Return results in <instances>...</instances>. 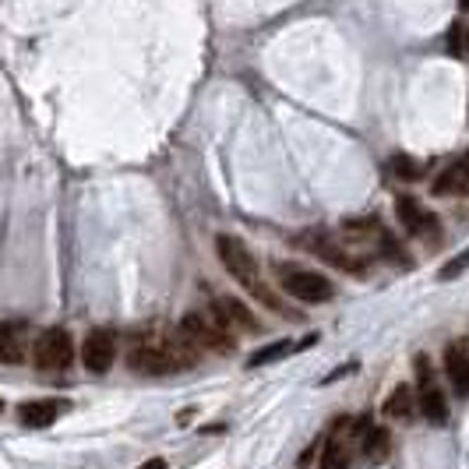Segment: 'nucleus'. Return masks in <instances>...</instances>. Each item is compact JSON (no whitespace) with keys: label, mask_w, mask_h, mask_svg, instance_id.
I'll return each mask as SVG.
<instances>
[{"label":"nucleus","mask_w":469,"mask_h":469,"mask_svg":"<svg viewBox=\"0 0 469 469\" xmlns=\"http://www.w3.org/2000/svg\"><path fill=\"white\" fill-rule=\"evenodd\" d=\"M82 360H85V368L95 371V375L109 371L113 360H117V336L109 328H93L85 336V343H82Z\"/></svg>","instance_id":"nucleus-6"},{"label":"nucleus","mask_w":469,"mask_h":469,"mask_svg":"<svg viewBox=\"0 0 469 469\" xmlns=\"http://www.w3.org/2000/svg\"><path fill=\"white\" fill-rule=\"evenodd\" d=\"M64 409H68V402H57V399H32V402H21V406H18V420H21L25 427H50Z\"/></svg>","instance_id":"nucleus-9"},{"label":"nucleus","mask_w":469,"mask_h":469,"mask_svg":"<svg viewBox=\"0 0 469 469\" xmlns=\"http://www.w3.org/2000/svg\"><path fill=\"white\" fill-rule=\"evenodd\" d=\"M445 375L452 381L456 395H469V346L452 343L445 350Z\"/></svg>","instance_id":"nucleus-10"},{"label":"nucleus","mask_w":469,"mask_h":469,"mask_svg":"<svg viewBox=\"0 0 469 469\" xmlns=\"http://www.w3.org/2000/svg\"><path fill=\"white\" fill-rule=\"evenodd\" d=\"M300 240H303L321 262H328V265H336V269H343V272H364V262H360V258H350V255H346L339 244H332L321 230H311V233H303Z\"/></svg>","instance_id":"nucleus-7"},{"label":"nucleus","mask_w":469,"mask_h":469,"mask_svg":"<svg viewBox=\"0 0 469 469\" xmlns=\"http://www.w3.org/2000/svg\"><path fill=\"white\" fill-rule=\"evenodd\" d=\"M388 445H392V441H388V431H384V427H371L368 438H364V452H368L371 463H381V459L388 456Z\"/></svg>","instance_id":"nucleus-16"},{"label":"nucleus","mask_w":469,"mask_h":469,"mask_svg":"<svg viewBox=\"0 0 469 469\" xmlns=\"http://www.w3.org/2000/svg\"><path fill=\"white\" fill-rule=\"evenodd\" d=\"M181 332L188 336L198 350H215V353H230L237 343L233 336L212 318V311H190L188 318L181 321Z\"/></svg>","instance_id":"nucleus-2"},{"label":"nucleus","mask_w":469,"mask_h":469,"mask_svg":"<svg viewBox=\"0 0 469 469\" xmlns=\"http://www.w3.org/2000/svg\"><path fill=\"white\" fill-rule=\"evenodd\" d=\"M215 251H219V262L226 265V272L233 276L237 282H244L262 303H269V307H276L282 311L279 303H276V296L262 286V272H258V262H255V255L247 251V244L244 240H237V237H230V233H219L215 237Z\"/></svg>","instance_id":"nucleus-1"},{"label":"nucleus","mask_w":469,"mask_h":469,"mask_svg":"<svg viewBox=\"0 0 469 469\" xmlns=\"http://www.w3.org/2000/svg\"><path fill=\"white\" fill-rule=\"evenodd\" d=\"M138 469H166V459H149V463H142Z\"/></svg>","instance_id":"nucleus-20"},{"label":"nucleus","mask_w":469,"mask_h":469,"mask_svg":"<svg viewBox=\"0 0 469 469\" xmlns=\"http://www.w3.org/2000/svg\"><path fill=\"white\" fill-rule=\"evenodd\" d=\"M212 318L226 328V332H233V328H247V332H255L258 328V321H255V314L240 303V300H233V296H222V300H215L212 303Z\"/></svg>","instance_id":"nucleus-8"},{"label":"nucleus","mask_w":469,"mask_h":469,"mask_svg":"<svg viewBox=\"0 0 469 469\" xmlns=\"http://www.w3.org/2000/svg\"><path fill=\"white\" fill-rule=\"evenodd\" d=\"M286 353H293V343H272V346H262L258 353H251L247 368H265V364H276Z\"/></svg>","instance_id":"nucleus-17"},{"label":"nucleus","mask_w":469,"mask_h":469,"mask_svg":"<svg viewBox=\"0 0 469 469\" xmlns=\"http://www.w3.org/2000/svg\"><path fill=\"white\" fill-rule=\"evenodd\" d=\"M276 272H279L282 289L289 296L303 300V303H325L332 296V282L318 276V272H307V269H296V265H279Z\"/></svg>","instance_id":"nucleus-4"},{"label":"nucleus","mask_w":469,"mask_h":469,"mask_svg":"<svg viewBox=\"0 0 469 469\" xmlns=\"http://www.w3.org/2000/svg\"><path fill=\"white\" fill-rule=\"evenodd\" d=\"M420 413H424L431 424H445L449 406H445V399H441V392H438L434 384H424V388H420Z\"/></svg>","instance_id":"nucleus-13"},{"label":"nucleus","mask_w":469,"mask_h":469,"mask_svg":"<svg viewBox=\"0 0 469 469\" xmlns=\"http://www.w3.org/2000/svg\"><path fill=\"white\" fill-rule=\"evenodd\" d=\"M466 269H469V251H463L459 258H452L449 265H441V272H438V276H441V282H452V279H459Z\"/></svg>","instance_id":"nucleus-19"},{"label":"nucleus","mask_w":469,"mask_h":469,"mask_svg":"<svg viewBox=\"0 0 469 469\" xmlns=\"http://www.w3.org/2000/svg\"><path fill=\"white\" fill-rule=\"evenodd\" d=\"M395 215H399V222L406 226V233H413V237H420V240H434V237H438V219H434V212H431L427 205H420L416 198L399 194V198H395Z\"/></svg>","instance_id":"nucleus-5"},{"label":"nucleus","mask_w":469,"mask_h":469,"mask_svg":"<svg viewBox=\"0 0 469 469\" xmlns=\"http://www.w3.org/2000/svg\"><path fill=\"white\" fill-rule=\"evenodd\" d=\"M388 170H392L399 181H420V177H424V166H420V159H413V156H392V159H388Z\"/></svg>","instance_id":"nucleus-15"},{"label":"nucleus","mask_w":469,"mask_h":469,"mask_svg":"<svg viewBox=\"0 0 469 469\" xmlns=\"http://www.w3.org/2000/svg\"><path fill=\"white\" fill-rule=\"evenodd\" d=\"M321 469H350V452L339 441H328L321 452Z\"/></svg>","instance_id":"nucleus-18"},{"label":"nucleus","mask_w":469,"mask_h":469,"mask_svg":"<svg viewBox=\"0 0 469 469\" xmlns=\"http://www.w3.org/2000/svg\"><path fill=\"white\" fill-rule=\"evenodd\" d=\"M469 190V170L463 159H456L449 170H441V177L434 181V194H459Z\"/></svg>","instance_id":"nucleus-12"},{"label":"nucleus","mask_w":469,"mask_h":469,"mask_svg":"<svg viewBox=\"0 0 469 469\" xmlns=\"http://www.w3.org/2000/svg\"><path fill=\"white\" fill-rule=\"evenodd\" d=\"M75 357V343L68 336V328H46L36 343H32V360L39 371H64Z\"/></svg>","instance_id":"nucleus-3"},{"label":"nucleus","mask_w":469,"mask_h":469,"mask_svg":"<svg viewBox=\"0 0 469 469\" xmlns=\"http://www.w3.org/2000/svg\"><path fill=\"white\" fill-rule=\"evenodd\" d=\"M413 413V388L409 384H399L388 399H384V416H392V420H406Z\"/></svg>","instance_id":"nucleus-14"},{"label":"nucleus","mask_w":469,"mask_h":469,"mask_svg":"<svg viewBox=\"0 0 469 469\" xmlns=\"http://www.w3.org/2000/svg\"><path fill=\"white\" fill-rule=\"evenodd\" d=\"M0 360L4 364L25 360V325L21 321H0Z\"/></svg>","instance_id":"nucleus-11"}]
</instances>
